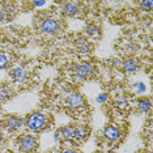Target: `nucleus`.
<instances>
[{"label":"nucleus","instance_id":"nucleus-1","mask_svg":"<svg viewBox=\"0 0 153 153\" xmlns=\"http://www.w3.org/2000/svg\"><path fill=\"white\" fill-rule=\"evenodd\" d=\"M24 124L30 131H42L48 126V118L46 114L39 113V111H34V113L27 114Z\"/></svg>","mask_w":153,"mask_h":153},{"label":"nucleus","instance_id":"nucleus-2","mask_svg":"<svg viewBox=\"0 0 153 153\" xmlns=\"http://www.w3.org/2000/svg\"><path fill=\"white\" fill-rule=\"evenodd\" d=\"M39 30L46 34H56L62 30V24L55 17H43L39 20Z\"/></svg>","mask_w":153,"mask_h":153},{"label":"nucleus","instance_id":"nucleus-3","mask_svg":"<svg viewBox=\"0 0 153 153\" xmlns=\"http://www.w3.org/2000/svg\"><path fill=\"white\" fill-rule=\"evenodd\" d=\"M19 147L22 152L30 153L33 151H36V148L38 147V141L37 139L32 136L29 134H22L21 136L19 137Z\"/></svg>","mask_w":153,"mask_h":153},{"label":"nucleus","instance_id":"nucleus-4","mask_svg":"<svg viewBox=\"0 0 153 153\" xmlns=\"http://www.w3.org/2000/svg\"><path fill=\"white\" fill-rule=\"evenodd\" d=\"M92 72H93V65L88 63V62H80V63H76L72 67V74L79 80L86 79Z\"/></svg>","mask_w":153,"mask_h":153},{"label":"nucleus","instance_id":"nucleus-5","mask_svg":"<svg viewBox=\"0 0 153 153\" xmlns=\"http://www.w3.org/2000/svg\"><path fill=\"white\" fill-rule=\"evenodd\" d=\"M65 105L71 109H80L85 105V98L82 94H80L77 92H72L69 93L65 98Z\"/></svg>","mask_w":153,"mask_h":153},{"label":"nucleus","instance_id":"nucleus-6","mask_svg":"<svg viewBox=\"0 0 153 153\" xmlns=\"http://www.w3.org/2000/svg\"><path fill=\"white\" fill-rule=\"evenodd\" d=\"M103 137L109 143H115L120 139V130L115 124H109L103 130Z\"/></svg>","mask_w":153,"mask_h":153},{"label":"nucleus","instance_id":"nucleus-7","mask_svg":"<svg viewBox=\"0 0 153 153\" xmlns=\"http://www.w3.org/2000/svg\"><path fill=\"white\" fill-rule=\"evenodd\" d=\"M3 124L7 130H11V131H17L22 127L24 120L20 117L17 115H11V117H7L4 120H3Z\"/></svg>","mask_w":153,"mask_h":153},{"label":"nucleus","instance_id":"nucleus-8","mask_svg":"<svg viewBox=\"0 0 153 153\" xmlns=\"http://www.w3.org/2000/svg\"><path fill=\"white\" fill-rule=\"evenodd\" d=\"M62 12L65 16H76L80 12V3L77 1H65L62 4Z\"/></svg>","mask_w":153,"mask_h":153},{"label":"nucleus","instance_id":"nucleus-9","mask_svg":"<svg viewBox=\"0 0 153 153\" xmlns=\"http://www.w3.org/2000/svg\"><path fill=\"white\" fill-rule=\"evenodd\" d=\"M11 75H12V77L15 79V81L16 82H19V84H22V82H25L26 81V69L21 67V65H17V67H15L11 71Z\"/></svg>","mask_w":153,"mask_h":153},{"label":"nucleus","instance_id":"nucleus-10","mask_svg":"<svg viewBox=\"0 0 153 153\" xmlns=\"http://www.w3.org/2000/svg\"><path fill=\"white\" fill-rule=\"evenodd\" d=\"M122 68H123L127 74H135L139 69V62L134 58H127L122 62Z\"/></svg>","mask_w":153,"mask_h":153},{"label":"nucleus","instance_id":"nucleus-11","mask_svg":"<svg viewBox=\"0 0 153 153\" xmlns=\"http://www.w3.org/2000/svg\"><path fill=\"white\" fill-rule=\"evenodd\" d=\"M75 43H76V47H77L79 53H81V54H88L89 51H90V43L88 42V41H86V38H84V37L76 38Z\"/></svg>","mask_w":153,"mask_h":153},{"label":"nucleus","instance_id":"nucleus-12","mask_svg":"<svg viewBox=\"0 0 153 153\" xmlns=\"http://www.w3.org/2000/svg\"><path fill=\"white\" fill-rule=\"evenodd\" d=\"M58 134H59V136L62 139H64V140H71V139H74V135H75V127L74 126H64L58 131Z\"/></svg>","mask_w":153,"mask_h":153},{"label":"nucleus","instance_id":"nucleus-13","mask_svg":"<svg viewBox=\"0 0 153 153\" xmlns=\"http://www.w3.org/2000/svg\"><path fill=\"white\" fill-rule=\"evenodd\" d=\"M88 136V130L84 126H79L75 127V135H74V140L77 143H81L85 140V137Z\"/></svg>","mask_w":153,"mask_h":153},{"label":"nucleus","instance_id":"nucleus-14","mask_svg":"<svg viewBox=\"0 0 153 153\" xmlns=\"http://www.w3.org/2000/svg\"><path fill=\"white\" fill-rule=\"evenodd\" d=\"M152 107V102H151V98H140L137 101V109L140 113H148Z\"/></svg>","mask_w":153,"mask_h":153},{"label":"nucleus","instance_id":"nucleus-15","mask_svg":"<svg viewBox=\"0 0 153 153\" xmlns=\"http://www.w3.org/2000/svg\"><path fill=\"white\" fill-rule=\"evenodd\" d=\"M12 94H13V92H12V89L9 88V86L0 85V102L8 100L9 97H12Z\"/></svg>","mask_w":153,"mask_h":153},{"label":"nucleus","instance_id":"nucleus-16","mask_svg":"<svg viewBox=\"0 0 153 153\" xmlns=\"http://www.w3.org/2000/svg\"><path fill=\"white\" fill-rule=\"evenodd\" d=\"M86 33H88V36H90L92 38H96V37H100L101 30L96 24H89V25L86 26Z\"/></svg>","mask_w":153,"mask_h":153},{"label":"nucleus","instance_id":"nucleus-17","mask_svg":"<svg viewBox=\"0 0 153 153\" xmlns=\"http://www.w3.org/2000/svg\"><path fill=\"white\" fill-rule=\"evenodd\" d=\"M9 56L5 53H0V69H5L9 65Z\"/></svg>","mask_w":153,"mask_h":153},{"label":"nucleus","instance_id":"nucleus-18","mask_svg":"<svg viewBox=\"0 0 153 153\" xmlns=\"http://www.w3.org/2000/svg\"><path fill=\"white\" fill-rule=\"evenodd\" d=\"M115 105L117 106H119V107H127V105H128V101H127V97L124 96V94H119L115 98Z\"/></svg>","mask_w":153,"mask_h":153},{"label":"nucleus","instance_id":"nucleus-19","mask_svg":"<svg viewBox=\"0 0 153 153\" xmlns=\"http://www.w3.org/2000/svg\"><path fill=\"white\" fill-rule=\"evenodd\" d=\"M132 88H134V90L137 94H143V93L145 92V85H144V82H141V81H136L132 85Z\"/></svg>","mask_w":153,"mask_h":153},{"label":"nucleus","instance_id":"nucleus-20","mask_svg":"<svg viewBox=\"0 0 153 153\" xmlns=\"http://www.w3.org/2000/svg\"><path fill=\"white\" fill-rule=\"evenodd\" d=\"M107 94L106 93H100L98 96H97V98H96V101H97V103H105L106 101H107Z\"/></svg>","mask_w":153,"mask_h":153},{"label":"nucleus","instance_id":"nucleus-21","mask_svg":"<svg viewBox=\"0 0 153 153\" xmlns=\"http://www.w3.org/2000/svg\"><path fill=\"white\" fill-rule=\"evenodd\" d=\"M141 8H144L145 11H151L152 9V5H153V1L152 0H147V1H141L140 3Z\"/></svg>","mask_w":153,"mask_h":153},{"label":"nucleus","instance_id":"nucleus-22","mask_svg":"<svg viewBox=\"0 0 153 153\" xmlns=\"http://www.w3.org/2000/svg\"><path fill=\"white\" fill-rule=\"evenodd\" d=\"M46 4V1H33V5H36V7H42Z\"/></svg>","mask_w":153,"mask_h":153},{"label":"nucleus","instance_id":"nucleus-23","mask_svg":"<svg viewBox=\"0 0 153 153\" xmlns=\"http://www.w3.org/2000/svg\"><path fill=\"white\" fill-rule=\"evenodd\" d=\"M62 153H77V152L74 151V149H71V148H67V149H64V151H62Z\"/></svg>","mask_w":153,"mask_h":153},{"label":"nucleus","instance_id":"nucleus-24","mask_svg":"<svg viewBox=\"0 0 153 153\" xmlns=\"http://www.w3.org/2000/svg\"><path fill=\"white\" fill-rule=\"evenodd\" d=\"M3 21H4V12L0 9V24H1Z\"/></svg>","mask_w":153,"mask_h":153},{"label":"nucleus","instance_id":"nucleus-25","mask_svg":"<svg viewBox=\"0 0 153 153\" xmlns=\"http://www.w3.org/2000/svg\"><path fill=\"white\" fill-rule=\"evenodd\" d=\"M3 139H4V134H3V131L0 130V143L3 141Z\"/></svg>","mask_w":153,"mask_h":153},{"label":"nucleus","instance_id":"nucleus-26","mask_svg":"<svg viewBox=\"0 0 153 153\" xmlns=\"http://www.w3.org/2000/svg\"><path fill=\"white\" fill-rule=\"evenodd\" d=\"M96 153H102V152H96Z\"/></svg>","mask_w":153,"mask_h":153}]
</instances>
